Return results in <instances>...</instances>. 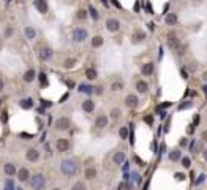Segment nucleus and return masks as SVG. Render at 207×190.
I'll return each instance as SVG.
<instances>
[{"label": "nucleus", "mask_w": 207, "mask_h": 190, "mask_svg": "<svg viewBox=\"0 0 207 190\" xmlns=\"http://www.w3.org/2000/svg\"><path fill=\"white\" fill-rule=\"evenodd\" d=\"M193 106V103L191 101H187V103H182L180 106H179V110H187V108H191Z\"/></svg>", "instance_id": "41"}, {"label": "nucleus", "mask_w": 207, "mask_h": 190, "mask_svg": "<svg viewBox=\"0 0 207 190\" xmlns=\"http://www.w3.org/2000/svg\"><path fill=\"white\" fill-rule=\"evenodd\" d=\"M185 178H187V176H185L184 173H175V179H177V181H184Z\"/></svg>", "instance_id": "43"}, {"label": "nucleus", "mask_w": 207, "mask_h": 190, "mask_svg": "<svg viewBox=\"0 0 207 190\" xmlns=\"http://www.w3.org/2000/svg\"><path fill=\"white\" fill-rule=\"evenodd\" d=\"M73 190H87V187H86V184L82 182V181H78V182L73 185Z\"/></svg>", "instance_id": "37"}, {"label": "nucleus", "mask_w": 207, "mask_h": 190, "mask_svg": "<svg viewBox=\"0 0 207 190\" xmlns=\"http://www.w3.org/2000/svg\"><path fill=\"white\" fill-rule=\"evenodd\" d=\"M79 171V165L74 158H65L60 162V173L65 178H74Z\"/></svg>", "instance_id": "1"}, {"label": "nucleus", "mask_w": 207, "mask_h": 190, "mask_svg": "<svg viewBox=\"0 0 207 190\" xmlns=\"http://www.w3.org/2000/svg\"><path fill=\"white\" fill-rule=\"evenodd\" d=\"M136 90L139 92V93H146L149 90V83L144 79H139V81H136Z\"/></svg>", "instance_id": "24"}, {"label": "nucleus", "mask_w": 207, "mask_h": 190, "mask_svg": "<svg viewBox=\"0 0 207 190\" xmlns=\"http://www.w3.org/2000/svg\"><path fill=\"white\" fill-rule=\"evenodd\" d=\"M66 86L70 87V89H73L74 87V83H73V81H66Z\"/></svg>", "instance_id": "50"}, {"label": "nucleus", "mask_w": 207, "mask_h": 190, "mask_svg": "<svg viewBox=\"0 0 207 190\" xmlns=\"http://www.w3.org/2000/svg\"><path fill=\"white\" fill-rule=\"evenodd\" d=\"M24 35H25V38L29 40V41H33V40L36 38V30L32 25H25L24 27Z\"/></svg>", "instance_id": "19"}, {"label": "nucleus", "mask_w": 207, "mask_h": 190, "mask_svg": "<svg viewBox=\"0 0 207 190\" xmlns=\"http://www.w3.org/2000/svg\"><path fill=\"white\" fill-rule=\"evenodd\" d=\"M180 46H182V43H180V40L177 38V35L175 33H168V48L175 52Z\"/></svg>", "instance_id": "12"}, {"label": "nucleus", "mask_w": 207, "mask_h": 190, "mask_svg": "<svg viewBox=\"0 0 207 190\" xmlns=\"http://www.w3.org/2000/svg\"><path fill=\"white\" fill-rule=\"evenodd\" d=\"M184 146H187V138H182L180 140V147H184Z\"/></svg>", "instance_id": "51"}, {"label": "nucleus", "mask_w": 207, "mask_h": 190, "mask_svg": "<svg viewBox=\"0 0 207 190\" xmlns=\"http://www.w3.org/2000/svg\"><path fill=\"white\" fill-rule=\"evenodd\" d=\"M103 92H104V87H103V86L93 87V93H95V95H103Z\"/></svg>", "instance_id": "40"}, {"label": "nucleus", "mask_w": 207, "mask_h": 190, "mask_svg": "<svg viewBox=\"0 0 207 190\" xmlns=\"http://www.w3.org/2000/svg\"><path fill=\"white\" fill-rule=\"evenodd\" d=\"M19 106L22 108V110H32V108L35 106V101H33V98H30V97L21 98V100H19Z\"/></svg>", "instance_id": "21"}, {"label": "nucleus", "mask_w": 207, "mask_h": 190, "mask_svg": "<svg viewBox=\"0 0 207 190\" xmlns=\"http://www.w3.org/2000/svg\"><path fill=\"white\" fill-rule=\"evenodd\" d=\"M41 105H43V106H46V108H49L52 103H51L49 100H41Z\"/></svg>", "instance_id": "48"}, {"label": "nucleus", "mask_w": 207, "mask_h": 190, "mask_svg": "<svg viewBox=\"0 0 207 190\" xmlns=\"http://www.w3.org/2000/svg\"><path fill=\"white\" fill-rule=\"evenodd\" d=\"M180 162H182V166H184V168H190V166H191V160H190V157H182Z\"/></svg>", "instance_id": "38"}, {"label": "nucleus", "mask_w": 207, "mask_h": 190, "mask_svg": "<svg viewBox=\"0 0 207 190\" xmlns=\"http://www.w3.org/2000/svg\"><path fill=\"white\" fill-rule=\"evenodd\" d=\"M202 81H205V83H207V70L202 73Z\"/></svg>", "instance_id": "52"}, {"label": "nucleus", "mask_w": 207, "mask_h": 190, "mask_svg": "<svg viewBox=\"0 0 207 190\" xmlns=\"http://www.w3.org/2000/svg\"><path fill=\"white\" fill-rule=\"evenodd\" d=\"M87 13L90 15V18H92L93 21H98V19H100V13H98V11L95 10V6H93V5H90V6H89Z\"/></svg>", "instance_id": "29"}, {"label": "nucleus", "mask_w": 207, "mask_h": 190, "mask_svg": "<svg viewBox=\"0 0 207 190\" xmlns=\"http://www.w3.org/2000/svg\"><path fill=\"white\" fill-rule=\"evenodd\" d=\"M40 158H41V152L36 147H29L25 151V160L30 162V163H36V162H40Z\"/></svg>", "instance_id": "6"}, {"label": "nucleus", "mask_w": 207, "mask_h": 190, "mask_svg": "<svg viewBox=\"0 0 207 190\" xmlns=\"http://www.w3.org/2000/svg\"><path fill=\"white\" fill-rule=\"evenodd\" d=\"M81 108H82V111H84V113H87V114H92V113L95 111V101H93L92 98H86L84 101H82Z\"/></svg>", "instance_id": "16"}, {"label": "nucleus", "mask_w": 207, "mask_h": 190, "mask_svg": "<svg viewBox=\"0 0 207 190\" xmlns=\"http://www.w3.org/2000/svg\"><path fill=\"white\" fill-rule=\"evenodd\" d=\"M87 18H89V13H87V10H84V8L78 10V13H76V19H78V21H86Z\"/></svg>", "instance_id": "28"}, {"label": "nucleus", "mask_w": 207, "mask_h": 190, "mask_svg": "<svg viewBox=\"0 0 207 190\" xmlns=\"http://www.w3.org/2000/svg\"><path fill=\"white\" fill-rule=\"evenodd\" d=\"M201 140H202L204 143H207V128H205V130L201 133Z\"/></svg>", "instance_id": "46"}, {"label": "nucleus", "mask_w": 207, "mask_h": 190, "mask_svg": "<svg viewBox=\"0 0 207 190\" xmlns=\"http://www.w3.org/2000/svg\"><path fill=\"white\" fill-rule=\"evenodd\" d=\"M3 89H5V79H3L2 75H0V93L3 92Z\"/></svg>", "instance_id": "42"}, {"label": "nucleus", "mask_w": 207, "mask_h": 190, "mask_svg": "<svg viewBox=\"0 0 207 190\" xmlns=\"http://www.w3.org/2000/svg\"><path fill=\"white\" fill-rule=\"evenodd\" d=\"M54 57V49L48 45H43L40 46L38 51H36V59L41 60V62H49L51 59Z\"/></svg>", "instance_id": "3"}, {"label": "nucleus", "mask_w": 207, "mask_h": 190, "mask_svg": "<svg viewBox=\"0 0 207 190\" xmlns=\"http://www.w3.org/2000/svg\"><path fill=\"white\" fill-rule=\"evenodd\" d=\"M120 110H119V108H112V110H111V113H109V119H112V120H117L119 117H120Z\"/></svg>", "instance_id": "32"}, {"label": "nucleus", "mask_w": 207, "mask_h": 190, "mask_svg": "<svg viewBox=\"0 0 207 190\" xmlns=\"http://www.w3.org/2000/svg\"><path fill=\"white\" fill-rule=\"evenodd\" d=\"M177 15L175 13H168L166 18H164V22H166V25H175L177 24Z\"/></svg>", "instance_id": "25"}, {"label": "nucleus", "mask_w": 207, "mask_h": 190, "mask_svg": "<svg viewBox=\"0 0 207 190\" xmlns=\"http://www.w3.org/2000/svg\"><path fill=\"white\" fill-rule=\"evenodd\" d=\"M78 63V60L74 59V57H68V59H65L63 60V68H66V70H70V68H73V67Z\"/></svg>", "instance_id": "26"}, {"label": "nucleus", "mask_w": 207, "mask_h": 190, "mask_svg": "<svg viewBox=\"0 0 207 190\" xmlns=\"http://www.w3.org/2000/svg\"><path fill=\"white\" fill-rule=\"evenodd\" d=\"M103 45H104V38H103L101 35H95V37H92L90 46H92L93 49H98V48H101Z\"/></svg>", "instance_id": "22"}, {"label": "nucleus", "mask_w": 207, "mask_h": 190, "mask_svg": "<svg viewBox=\"0 0 207 190\" xmlns=\"http://www.w3.org/2000/svg\"><path fill=\"white\" fill-rule=\"evenodd\" d=\"M193 122H195V124H199V116H195V120Z\"/></svg>", "instance_id": "53"}, {"label": "nucleus", "mask_w": 207, "mask_h": 190, "mask_svg": "<svg viewBox=\"0 0 207 190\" xmlns=\"http://www.w3.org/2000/svg\"><path fill=\"white\" fill-rule=\"evenodd\" d=\"M5 188L6 190H15V182H13L11 179H6L5 181Z\"/></svg>", "instance_id": "39"}, {"label": "nucleus", "mask_w": 207, "mask_h": 190, "mask_svg": "<svg viewBox=\"0 0 207 190\" xmlns=\"http://www.w3.org/2000/svg\"><path fill=\"white\" fill-rule=\"evenodd\" d=\"M182 78H184V79H187V78H188V71H187V70H184V68H182Z\"/></svg>", "instance_id": "49"}, {"label": "nucleus", "mask_w": 207, "mask_h": 190, "mask_svg": "<svg viewBox=\"0 0 207 190\" xmlns=\"http://www.w3.org/2000/svg\"><path fill=\"white\" fill-rule=\"evenodd\" d=\"M147 38V35H146V32H142V30H136L133 35H131V43L133 45H137V43H142L144 40Z\"/></svg>", "instance_id": "17"}, {"label": "nucleus", "mask_w": 207, "mask_h": 190, "mask_svg": "<svg viewBox=\"0 0 207 190\" xmlns=\"http://www.w3.org/2000/svg\"><path fill=\"white\" fill-rule=\"evenodd\" d=\"M29 185L32 187V190H43L46 187V176L43 173L32 174L29 179Z\"/></svg>", "instance_id": "2"}, {"label": "nucleus", "mask_w": 207, "mask_h": 190, "mask_svg": "<svg viewBox=\"0 0 207 190\" xmlns=\"http://www.w3.org/2000/svg\"><path fill=\"white\" fill-rule=\"evenodd\" d=\"M3 173H5V176H8V178H13V176H16V173H18V166L13 163V162H6L3 165Z\"/></svg>", "instance_id": "15"}, {"label": "nucleus", "mask_w": 207, "mask_h": 190, "mask_svg": "<svg viewBox=\"0 0 207 190\" xmlns=\"http://www.w3.org/2000/svg\"><path fill=\"white\" fill-rule=\"evenodd\" d=\"M180 155H182V154H180V151H179V149H174V151H171V152H169V155H168V157H169V160H171V162H177V160H180Z\"/></svg>", "instance_id": "30"}, {"label": "nucleus", "mask_w": 207, "mask_h": 190, "mask_svg": "<svg viewBox=\"0 0 207 190\" xmlns=\"http://www.w3.org/2000/svg\"><path fill=\"white\" fill-rule=\"evenodd\" d=\"M0 105H2V101H0Z\"/></svg>", "instance_id": "57"}, {"label": "nucleus", "mask_w": 207, "mask_h": 190, "mask_svg": "<svg viewBox=\"0 0 207 190\" xmlns=\"http://www.w3.org/2000/svg\"><path fill=\"white\" fill-rule=\"evenodd\" d=\"M125 152L123 151H117V152H114V155H112V162L116 165H122L123 162H125Z\"/></svg>", "instance_id": "23"}, {"label": "nucleus", "mask_w": 207, "mask_h": 190, "mask_svg": "<svg viewBox=\"0 0 207 190\" xmlns=\"http://www.w3.org/2000/svg\"><path fill=\"white\" fill-rule=\"evenodd\" d=\"M108 124H109V116H108V114H104V113H100L98 116L95 117V127L98 128V130H103V128H106V127H108Z\"/></svg>", "instance_id": "9"}, {"label": "nucleus", "mask_w": 207, "mask_h": 190, "mask_svg": "<svg viewBox=\"0 0 207 190\" xmlns=\"http://www.w3.org/2000/svg\"><path fill=\"white\" fill-rule=\"evenodd\" d=\"M70 127H71V120L66 116H60V117L56 119V122H54V130H57V132H65Z\"/></svg>", "instance_id": "5"}, {"label": "nucleus", "mask_w": 207, "mask_h": 190, "mask_svg": "<svg viewBox=\"0 0 207 190\" xmlns=\"http://www.w3.org/2000/svg\"><path fill=\"white\" fill-rule=\"evenodd\" d=\"M36 79V70L35 68H27L22 75V81L25 84H32L33 81Z\"/></svg>", "instance_id": "14"}, {"label": "nucleus", "mask_w": 207, "mask_h": 190, "mask_svg": "<svg viewBox=\"0 0 207 190\" xmlns=\"http://www.w3.org/2000/svg\"><path fill=\"white\" fill-rule=\"evenodd\" d=\"M202 155H204V160H205V162H207V149H205V151H204V152H202Z\"/></svg>", "instance_id": "54"}, {"label": "nucleus", "mask_w": 207, "mask_h": 190, "mask_svg": "<svg viewBox=\"0 0 207 190\" xmlns=\"http://www.w3.org/2000/svg\"><path fill=\"white\" fill-rule=\"evenodd\" d=\"M54 190H59V188H54Z\"/></svg>", "instance_id": "56"}, {"label": "nucleus", "mask_w": 207, "mask_h": 190, "mask_svg": "<svg viewBox=\"0 0 207 190\" xmlns=\"http://www.w3.org/2000/svg\"><path fill=\"white\" fill-rule=\"evenodd\" d=\"M144 122H146V124H149V125H152V122H154V117H152V116H146V117H144Z\"/></svg>", "instance_id": "44"}, {"label": "nucleus", "mask_w": 207, "mask_h": 190, "mask_svg": "<svg viewBox=\"0 0 207 190\" xmlns=\"http://www.w3.org/2000/svg\"><path fill=\"white\" fill-rule=\"evenodd\" d=\"M106 30L108 32H112V33H116V32H119L120 30V21L119 19H116V18H109V19H106Z\"/></svg>", "instance_id": "11"}, {"label": "nucleus", "mask_w": 207, "mask_h": 190, "mask_svg": "<svg viewBox=\"0 0 207 190\" xmlns=\"http://www.w3.org/2000/svg\"><path fill=\"white\" fill-rule=\"evenodd\" d=\"M117 190H131V184H128L127 181H122V182H119Z\"/></svg>", "instance_id": "36"}, {"label": "nucleus", "mask_w": 207, "mask_h": 190, "mask_svg": "<svg viewBox=\"0 0 207 190\" xmlns=\"http://www.w3.org/2000/svg\"><path fill=\"white\" fill-rule=\"evenodd\" d=\"M79 92H84V93H93V87L92 86H87V84H81L79 86Z\"/></svg>", "instance_id": "35"}, {"label": "nucleus", "mask_w": 207, "mask_h": 190, "mask_svg": "<svg viewBox=\"0 0 207 190\" xmlns=\"http://www.w3.org/2000/svg\"><path fill=\"white\" fill-rule=\"evenodd\" d=\"M96 174H98V171H96L95 166H87V168L84 170V178H86L87 181H93V179L96 178Z\"/></svg>", "instance_id": "20"}, {"label": "nucleus", "mask_w": 207, "mask_h": 190, "mask_svg": "<svg viewBox=\"0 0 207 190\" xmlns=\"http://www.w3.org/2000/svg\"><path fill=\"white\" fill-rule=\"evenodd\" d=\"M193 2H195V3H201V2H202V0H193Z\"/></svg>", "instance_id": "55"}, {"label": "nucleus", "mask_w": 207, "mask_h": 190, "mask_svg": "<svg viewBox=\"0 0 207 190\" xmlns=\"http://www.w3.org/2000/svg\"><path fill=\"white\" fill-rule=\"evenodd\" d=\"M122 89H123V83H122V81H114V83L111 84V90L112 92H119Z\"/></svg>", "instance_id": "33"}, {"label": "nucleus", "mask_w": 207, "mask_h": 190, "mask_svg": "<svg viewBox=\"0 0 207 190\" xmlns=\"http://www.w3.org/2000/svg\"><path fill=\"white\" fill-rule=\"evenodd\" d=\"M40 79H41V83H43V86L48 84V79H46V75H44V73H41V75H40Z\"/></svg>", "instance_id": "45"}, {"label": "nucleus", "mask_w": 207, "mask_h": 190, "mask_svg": "<svg viewBox=\"0 0 207 190\" xmlns=\"http://www.w3.org/2000/svg\"><path fill=\"white\" fill-rule=\"evenodd\" d=\"M86 78H87L89 81H93V79L98 78V71H96L95 68H87V70H86Z\"/></svg>", "instance_id": "27"}, {"label": "nucleus", "mask_w": 207, "mask_h": 190, "mask_svg": "<svg viewBox=\"0 0 207 190\" xmlns=\"http://www.w3.org/2000/svg\"><path fill=\"white\" fill-rule=\"evenodd\" d=\"M125 106L128 108V110H134V108L139 106V98H137V95L128 93L125 97Z\"/></svg>", "instance_id": "13"}, {"label": "nucleus", "mask_w": 207, "mask_h": 190, "mask_svg": "<svg viewBox=\"0 0 207 190\" xmlns=\"http://www.w3.org/2000/svg\"><path fill=\"white\" fill-rule=\"evenodd\" d=\"M30 176H32V173H30V170L27 168V166H22V168H18V173H16V178H18V181L21 182V184H25V182H29V179H30Z\"/></svg>", "instance_id": "8"}, {"label": "nucleus", "mask_w": 207, "mask_h": 190, "mask_svg": "<svg viewBox=\"0 0 207 190\" xmlns=\"http://www.w3.org/2000/svg\"><path fill=\"white\" fill-rule=\"evenodd\" d=\"M128 133H130L128 127H120V128H119V136H120L122 140H128Z\"/></svg>", "instance_id": "31"}, {"label": "nucleus", "mask_w": 207, "mask_h": 190, "mask_svg": "<svg viewBox=\"0 0 207 190\" xmlns=\"http://www.w3.org/2000/svg\"><path fill=\"white\" fill-rule=\"evenodd\" d=\"M6 120H8V116H6V111H2V122H3V124H6Z\"/></svg>", "instance_id": "47"}, {"label": "nucleus", "mask_w": 207, "mask_h": 190, "mask_svg": "<svg viewBox=\"0 0 207 190\" xmlns=\"http://www.w3.org/2000/svg\"><path fill=\"white\" fill-rule=\"evenodd\" d=\"M33 6L40 15H48V11H49L48 0H33Z\"/></svg>", "instance_id": "10"}, {"label": "nucleus", "mask_w": 207, "mask_h": 190, "mask_svg": "<svg viewBox=\"0 0 207 190\" xmlns=\"http://www.w3.org/2000/svg\"><path fill=\"white\" fill-rule=\"evenodd\" d=\"M89 38V32L84 27H76V29L71 32V40L74 43H84L86 40Z\"/></svg>", "instance_id": "4"}, {"label": "nucleus", "mask_w": 207, "mask_h": 190, "mask_svg": "<svg viewBox=\"0 0 207 190\" xmlns=\"http://www.w3.org/2000/svg\"><path fill=\"white\" fill-rule=\"evenodd\" d=\"M56 149H57V152H68L71 149V141L68 138H57Z\"/></svg>", "instance_id": "7"}, {"label": "nucleus", "mask_w": 207, "mask_h": 190, "mask_svg": "<svg viewBox=\"0 0 207 190\" xmlns=\"http://www.w3.org/2000/svg\"><path fill=\"white\" fill-rule=\"evenodd\" d=\"M13 33H15V27H13V25H6V29H5V32H3V38L8 40V38H11Z\"/></svg>", "instance_id": "34"}, {"label": "nucleus", "mask_w": 207, "mask_h": 190, "mask_svg": "<svg viewBox=\"0 0 207 190\" xmlns=\"http://www.w3.org/2000/svg\"><path fill=\"white\" fill-rule=\"evenodd\" d=\"M154 70H155L154 62H146V63L141 67V73H142V76H152V75H154Z\"/></svg>", "instance_id": "18"}]
</instances>
